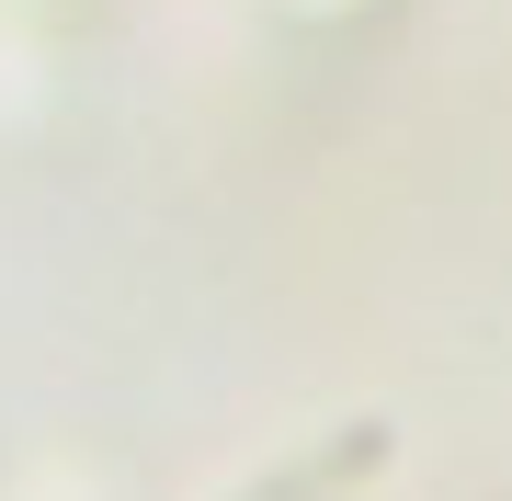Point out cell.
<instances>
[{"label":"cell","mask_w":512,"mask_h":501,"mask_svg":"<svg viewBox=\"0 0 512 501\" xmlns=\"http://www.w3.org/2000/svg\"><path fill=\"white\" fill-rule=\"evenodd\" d=\"M387 456H399V433H387L376 410H353V422H330L319 445H296L285 467H262V479H251V490H228V501H353Z\"/></svg>","instance_id":"1"}]
</instances>
